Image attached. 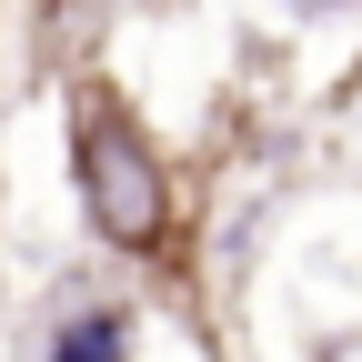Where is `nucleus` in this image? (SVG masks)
Returning <instances> with one entry per match:
<instances>
[{
    "mask_svg": "<svg viewBox=\"0 0 362 362\" xmlns=\"http://www.w3.org/2000/svg\"><path fill=\"white\" fill-rule=\"evenodd\" d=\"M40 362H131V312H121L111 292L61 302V322L40 332Z\"/></svg>",
    "mask_w": 362,
    "mask_h": 362,
    "instance_id": "f03ea898",
    "label": "nucleus"
},
{
    "mask_svg": "<svg viewBox=\"0 0 362 362\" xmlns=\"http://www.w3.org/2000/svg\"><path fill=\"white\" fill-rule=\"evenodd\" d=\"M71 181H81V221H90V242H101V252L161 262V252L181 242L171 161L151 151L141 111H131L111 81H81V101H71Z\"/></svg>",
    "mask_w": 362,
    "mask_h": 362,
    "instance_id": "f257e3e1",
    "label": "nucleus"
}]
</instances>
